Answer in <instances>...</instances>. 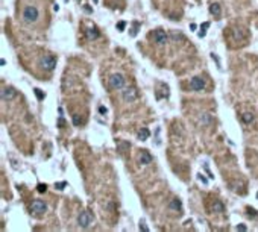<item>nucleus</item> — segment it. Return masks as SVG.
Wrapping results in <instances>:
<instances>
[{
	"label": "nucleus",
	"mask_w": 258,
	"mask_h": 232,
	"mask_svg": "<svg viewBox=\"0 0 258 232\" xmlns=\"http://www.w3.org/2000/svg\"><path fill=\"white\" fill-rule=\"evenodd\" d=\"M38 9L35 6H26L24 11H23V20L26 21V23H35L36 20H38Z\"/></svg>",
	"instance_id": "obj_1"
},
{
	"label": "nucleus",
	"mask_w": 258,
	"mask_h": 232,
	"mask_svg": "<svg viewBox=\"0 0 258 232\" xmlns=\"http://www.w3.org/2000/svg\"><path fill=\"white\" fill-rule=\"evenodd\" d=\"M109 88L111 89H122L125 87V76L120 74V73H116L109 78Z\"/></svg>",
	"instance_id": "obj_2"
},
{
	"label": "nucleus",
	"mask_w": 258,
	"mask_h": 232,
	"mask_svg": "<svg viewBox=\"0 0 258 232\" xmlns=\"http://www.w3.org/2000/svg\"><path fill=\"white\" fill-rule=\"evenodd\" d=\"M40 64H41V67L46 68L47 72H52V70H55V67H56V58H55L53 55H44V56L41 58Z\"/></svg>",
	"instance_id": "obj_3"
},
{
	"label": "nucleus",
	"mask_w": 258,
	"mask_h": 232,
	"mask_svg": "<svg viewBox=\"0 0 258 232\" xmlns=\"http://www.w3.org/2000/svg\"><path fill=\"white\" fill-rule=\"evenodd\" d=\"M93 215H91V212H88V211H82L79 214V217H78V224H79L80 228H84V229H87L90 224L93 223Z\"/></svg>",
	"instance_id": "obj_4"
},
{
	"label": "nucleus",
	"mask_w": 258,
	"mask_h": 232,
	"mask_svg": "<svg viewBox=\"0 0 258 232\" xmlns=\"http://www.w3.org/2000/svg\"><path fill=\"white\" fill-rule=\"evenodd\" d=\"M137 97H138V91L134 88V87H128V88H125V91H123V100H125V102L132 103V102L137 100Z\"/></svg>",
	"instance_id": "obj_5"
},
{
	"label": "nucleus",
	"mask_w": 258,
	"mask_h": 232,
	"mask_svg": "<svg viewBox=\"0 0 258 232\" xmlns=\"http://www.w3.org/2000/svg\"><path fill=\"white\" fill-rule=\"evenodd\" d=\"M153 41H155L158 46H164L167 41H169V36H167V34H166L162 29H156V30L153 32Z\"/></svg>",
	"instance_id": "obj_6"
},
{
	"label": "nucleus",
	"mask_w": 258,
	"mask_h": 232,
	"mask_svg": "<svg viewBox=\"0 0 258 232\" xmlns=\"http://www.w3.org/2000/svg\"><path fill=\"white\" fill-rule=\"evenodd\" d=\"M30 211L35 212V214H44L47 211V205H46L43 200H34V203L30 205Z\"/></svg>",
	"instance_id": "obj_7"
},
{
	"label": "nucleus",
	"mask_w": 258,
	"mask_h": 232,
	"mask_svg": "<svg viewBox=\"0 0 258 232\" xmlns=\"http://www.w3.org/2000/svg\"><path fill=\"white\" fill-rule=\"evenodd\" d=\"M190 88L193 91H202L205 88V80L202 78H199V76H196V78H193L190 80Z\"/></svg>",
	"instance_id": "obj_8"
},
{
	"label": "nucleus",
	"mask_w": 258,
	"mask_h": 232,
	"mask_svg": "<svg viewBox=\"0 0 258 232\" xmlns=\"http://www.w3.org/2000/svg\"><path fill=\"white\" fill-rule=\"evenodd\" d=\"M17 96V91L14 88H3V91H2V100L3 102H9V100H12V99Z\"/></svg>",
	"instance_id": "obj_9"
},
{
	"label": "nucleus",
	"mask_w": 258,
	"mask_h": 232,
	"mask_svg": "<svg viewBox=\"0 0 258 232\" xmlns=\"http://www.w3.org/2000/svg\"><path fill=\"white\" fill-rule=\"evenodd\" d=\"M152 161H153V158H152V155L147 152V150H141V152H140L138 162H140L141 165H149V164H152Z\"/></svg>",
	"instance_id": "obj_10"
},
{
	"label": "nucleus",
	"mask_w": 258,
	"mask_h": 232,
	"mask_svg": "<svg viewBox=\"0 0 258 232\" xmlns=\"http://www.w3.org/2000/svg\"><path fill=\"white\" fill-rule=\"evenodd\" d=\"M99 35H100V34H99L97 27H94V26L90 27L88 30H87V38H88L90 41H93V40H97Z\"/></svg>",
	"instance_id": "obj_11"
},
{
	"label": "nucleus",
	"mask_w": 258,
	"mask_h": 232,
	"mask_svg": "<svg viewBox=\"0 0 258 232\" xmlns=\"http://www.w3.org/2000/svg\"><path fill=\"white\" fill-rule=\"evenodd\" d=\"M210 12H211V15H214V17H220V14H222L220 5L219 3H211L210 5Z\"/></svg>",
	"instance_id": "obj_12"
},
{
	"label": "nucleus",
	"mask_w": 258,
	"mask_h": 232,
	"mask_svg": "<svg viewBox=\"0 0 258 232\" xmlns=\"http://www.w3.org/2000/svg\"><path fill=\"white\" fill-rule=\"evenodd\" d=\"M169 208L173 209V211H181V209H182V203H181L179 199H172L170 203H169Z\"/></svg>",
	"instance_id": "obj_13"
},
{
	"label": "nucleus",
	"mask_w": 258,
	"mask_h": 232,
	"mask_svg": "<svg viewBox=\"0 0 258 232\" xmlns=\"http://www.w3.org/2000/svg\"><path fill=\"white\" fill-rule=\"evenodd\" d=\"M211 209H213V212H223L225 211V206H223V203L220 200H214Z\"/></svg>",
	"instance_id": "obj_14"
},
{
	"label": "nucleus",
	"mask_w": 258,
	"mask_h": 232,
	"mask_svg": "<svg viewBox=\"0 0 258 232\" xmlns=\"http://www.w3.org/2000/svg\"><path fill=\"white\" fill-rule=\"evenodd\" d=\"M149 135H150V132H149L146 127H141V131L138 132V140H140V141H146V140L149 138Z\"/></svg>",
	"instance_id": "obj_15"
},
{
	"label": "nucleus",
	"mask_w": 258,
	"mask_h": 232,
	"mask_svg": "<svg viewBox=\"0 0 258 232\" xmlns=\"http://www.w3.org/2000/svg\"><path fill=\"white\" fill-rule=\"evenodd\" d=\"M241 120H243L244 125H250V123L254 121V115H252L250 112H244V114L241 115Z\"/></svg>",
	"instance_id": "obj_16"
},
{
	"label": "nucleus",
	"mask_w": 258,
	"mask_h": 232,
	"mask_svg": "<svg viewBox=\"0 0 258 232\" xmlns=\"http://www.w3.org/2000/svg\"><path fill=\"white\" fill-rule=\"evenodd\" d=\"M208 27H210V23H208V21H205L204 24H202V27H200V32L197 34V35H199V38H204V36L206 35V29H208Z\"/></svg>",
	"instance_id": "obj_17"
},
{
	"label": "nucleus",
	"mask_w": 258,
	"mask_h": 232,
	"mask_svg": "<svg viewBox=\"0 0 258 232\" xmlns=\"http://www.w3.org/2000/svg\"><path fill=\"white\" fill-rule=\"evenodd\" d=\"M128 149H129V143H125V141H123V143L118 144V152L122 153V155H123V153H126V150H128Z\"/></svg>",
	"instance_id": "obj_18"
},
{
	"label": "nucleus",
	"mask_w": 258,
	"mask_h": 232,
	"mask_svg": "<svg viewBox=\"0 0 258 232\" xmlns=\"http://www.w3.org/2000/svg\"><path fill=\"white\" fill-rule=\"evenodd\" d=\"M210 121H211V115L210 114H204V115L200 117V123L202 125H208Z\"/></svg>",
	"instance_id": "obj_19"
},
{
	"label": "nucleus",
	"mask_w": 258,
	"mask_h": 232,
	"mask_svg": "<svg viewBox=\"0 0 258 232\" xmlns=\"http://www.w3.org/2000/svg\"><path fill=\"white\" fill-rule=\"evenodd\" d=\"M34 93H35V96H36V99H38V100H43V99H44V93H43L40 88H35V89H34Z\"/></svg>",
	"instance_id": "obj_20"
},
{
	"label": "nucleus",
	"mask_w": 258,
	"mask_h": 232,
	"mask_svg": "<svg viewBox=\"0 0 258 232\" xmlns=\"http://www.w3.org/2000/svg\"><path fill=\"white\" fill-rule=\"evenodd\" d=\"M36 190H38V193H46V190H47V185H46V184H38Z\"/></svg>",
	"instance_id": "obj_21"
},
{
	"label": "nucleus",
	"mask_w": 258,
	"mask_h": 232,
	"mask_svg": "<svg viewBox=\"0 0 258 232\" xmlns=\"http://www.w3.org/2000/svg\"><path fill=\"white\" fill-rule=\"evenodd\" d=\"M65 185H67V182H64V181L62 182H56V184H55V188H56V190H64Z\"/></svg>",
	"instance_id": "obj_22"
},
{
	"label": "nucleus",
	"mask_w": 258,
	"mask_h": 232,
	"mask_svg": "<svg viewBox=\"0 0 258 232\" xmlns=\"http://www.w3.org/2000/svg\"><path fill=\"white\" fill-rule=\"evenodd\" d=\"M73 125H74V126H79V125H80V118H79V115H73Z\"/></svg>",
	"instance_id": "obj_23"
},
{
	"label": "nucleus",
	"mask_w": 258,
	"mask_h": 232,
	"mask_svg": "<svg viewBox=\"0 0 258 232\" xmlns=\"http://www.w3.org/2000/svg\"><path fill=\"white\" fill-rule=\"evenodd\" d=\"M137 32H138V23H134V29H132V32H131V35L135 36L137 35Z\"/></svg>",
	"instance_id": "obj_24"
},
{
	"label": "nucleus",
	"mask_w": 258,
	"mask_h": 232,
	"mask_svg": "<svg viewBox=\"0 0 258 232\" xmlns=\"http://www.w3.org/2000/svg\"><path fill=\"white\" fill-rule=\"evenodd\" d=\"M125 26H126V23H125V21H120V23L117 24V29H118V30L122 32V30H125Z\"/></svg>",
	"instance_id": "obj_25"
},
{
	"label": "nucleus",
	"mask_w": 258,
	"mask_h": 232,
	"mask_svg": "<svg viewBox=\"0 0 258 232\" xmlns=\"http://www.w3.org/2000/svg\"><path fill=\"white\" fill-rule=\"evenodd\" d=\"M140 229H141V231H144V232H147V231H149V228H147V226L144 224V222H141V223H140Z\"/></svg>",
	"instance_id": "obj_26"
},
{
	"label": "nucleus",
	"mask_w": 258,
	"mask_h": 232,
	"mask_svg": "<svg viewBox=\"0 0 258 232\" xmlns=\"http://www.w3.org/2000/svg\"><path fill=\"white\" fill-rule=\"evenodd\" d=\"M235 229H237V231H243V232H244L248 228H246L244 224H237V228H235Z\"/></svg>",
	"instance_id": "obj_27"
},
{
	"label": "nucleus",
	"mask_w": 258,
	"mask_h": 232,
	"mask_svg": "<svg viewBox=\"0 0 258 232\" xmlns=\"http://www.w3.org/2000/svg\"><path fill=\"white\" fill-rule=\"evenodd\" d=\"M99 112L103 115V114H106V112H108V109H106L105 106H99Z\"/></svg>",
	"instance_id": "obj_28"
},
{
	"label": "nucleus",
	"mask_w": 258,
	"mask_h": 232,
	"mask_svg": "<svg viewBox=\"0 0 258 232\" xmlns=\"http://www.w3.org/2000/svg\"><path fill=\"white\" fill-rule=\"evenodd\" d=\"M197 178H199V181H200V182H202V184H208V181H206V179H205L204 176H202V175H199V176H197Z\"/></svg>",
	"instance_id": "obj_29"
},
{
	"label": "nucleus",
	"mask_w": 258,
	"mask_h": 232,
	"mask_svg": "<svg viewBox=\"0 0 258 232\" xmlns=\"http://www.w3.org/2000/svg\"><path fill=\"white\" fill-rule=\"evenodd\" d=\"M248 211H249V215H252V217H255V215H257V212H255V209H252V208H249Z\"/></svg>",
	"instance_id": "obj_30"
},
{
	"label": "nucleus",
	"mask_w": 258,
	"mask_h": 232,
	"mask_svg": "<svg viewBox=\"0 0 258 232\" xmlns=\"http://www.w3.org/2000/svg\"><path fill=\"white\" fill-rule=\"evenodd\" d=\"M58 125L61 126V127L64 126V118H62V117H59V120H58Z\"/></svg>",
	"instance_id": "obj_31"
},
{
	"label": "nucleus",
	"mask_w": 258,
	"mask_h": 232,
	"mask_svg": "<svg viewBox=\"0 0 258 232\" xmlns=\"http://www.w3.org/2000/svg\"><path fill=\"white\" fill-rule=\"evenodd\" d=\"M85 11H87V12H93V9L90 8L88 5H85Z\"/></svg>",
	"instance_id": "obj_32"
},
{
	"label": "nucleus",
	"mask_w": 258,
	"mask_h": 232,
	"mask_svg": "<svg viewBox=\"0 0 258 232\" xmlns=\"http://www.w3.org/2000/svg\"><path fill=\"white\" fill-rule=\"evenodd\" d=\"M53 11H55V12H58V11H59V6H58V5H55V6H53Z\"/></svg>",
	"instance_id": "obj_33"
},
{
	"label": "nucleus",
	"mask_w": 258,
	"mask_h": 232,
	"mask_svg": "<svg viewBox=\"0 0 258 232\" xmlns=\"http://www.w3.org/2000/svg\"><path fill=\"white\" fill-rule=\"evenodd\" d=\"M196 27H197V26H196V24H194V23H191V24H190V29H193V30H194V29H196Z\"/></svg>",
	"instance_id": "obj_34"
},
{
	"label": "nucleus",
	"mask_w": 258,
	"mask_h": 232,
	"mask_svg": "<svg viewBox=\"0 0 258 232\" xmlns=\"http://www.w3.org/2000/svg\"><path fill=\"white\" fill-rule=\"evenodd\" d=\"M93 2H94V3H97V2H99V0H93Z\"/></svg>",
	"instance_id": "obj_35"
},
{
	"label": "nucleus",
	"mask_w": 258,
	"mask_h": 232,
	"mask_svg": "<svg viewBox=\"0 0 258 232\" xmlns=\"http://www.w3.org/2000/svg\"><path fill=\"white\" fill-rule=\"evenodd\" d=\"M257 197H258V193H257Z\"/></svg>",
	"instance_id": "obj_36"
}]
</instances>
